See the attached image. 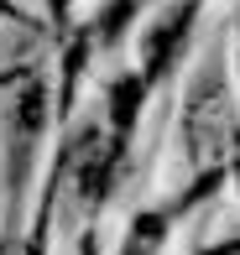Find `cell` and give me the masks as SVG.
<instances>
[{
    "instance_id": "7a4b0ae2",
    "label": "cell",
    "mask_w": 240,
    "mask_h": 255,
    "mask_svg": "<svg viewBox=\"0 0 240 255\" xmlns=\"http://www.w3.org/2000/svg\"><path fill=\"white\" fill-rule=\"evenodd\" d=\"M136 99H141V78H120L115 84V94H110V104H115V130H131V120H136Z\"/></svg>"
},
{
    "instance_id": "277c9868",
    "label": "cell",
    "mask_w": 240,
    "mask_h": 255,
    "mask_svg": "<svg viewBox=\"0 0 240 255\" xmlns=\"http://www.w3.org/2000/svg\"><path fill=\"white\" fill-rule=\"evenodd\" d=\"M235 177H240V156H235Z\"/></svg>"
},
{
    "instance_id": "6da1fadb",
    "label": "cell",
    "mask_w": 240,
    "mask_h": 255,
    "mask_svg": "<svg viewBox=\"0 0 240 255\" xmlns=\"http://www.w3.org/2000/svg\"><path fill=\"white\" fill-rule=\"evenodd\" d=\"M188 26H193V5H178V10H167V16L146 31V73H162L167 68V57H173V47L188 37Z\"/></svg>"
},
{
    "instance_id": "3957f363",
    "label": "cell",
    "mask_w": 240,
    "mask_h": 255,
    "mask_svg": "<svg viewBox=\"0 0 240 255\" xmlns=\"http://www.w3.org/2000/svg\"><path fill=\"white\" fill-rule=\"evenodd\" d=\"M136 5H141V0H110V10H105V37H115L125 21L136 16Z\"/></svg>"
}]
</instances>
